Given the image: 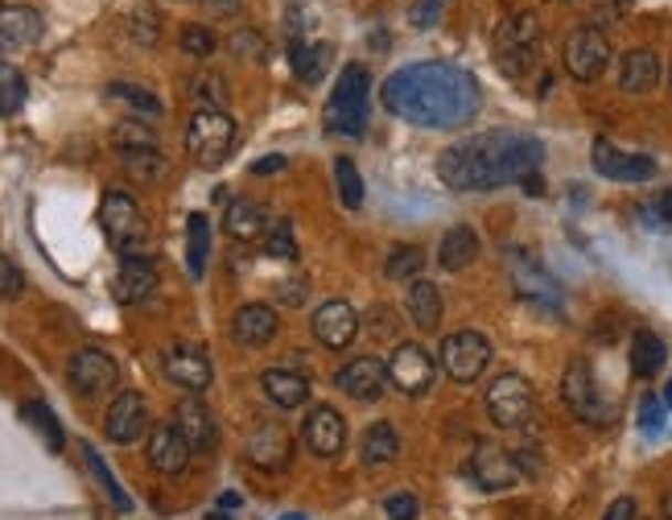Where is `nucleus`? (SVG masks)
<instances>
[{
	"label": "nucleus",
	"instance_id": "1",
	"mask_svg": "<svg viewBox=\"0 0 672 520\" xmlns=\"http://www.w3.org/2000/svg\"><path fill=\"white\" fill-rule=\"evenodd\" d=\"M479 83L462 66L413 63L384 79V108L417 128H462L479 116Z\"/></svg>",
	"mask_w": 672,
	"mask_h": 520
},
{
	"label": "nucleus",
	"instance_id": "2",
	"mask_svg": "<svg viewBox=\"0 0 672 520\" xmlns=\"http://www.w3.org/2000/svg\"><path fill=\"white\" fill-rule=\"evenodd\" d=\"M541 161H545V145L529 132H483V137H467L441 149L438 178L450 190L474 194V190L524 182L541 170Z\"/></svg>",
	"mask_w": 672,
	"mask_h": 520
},
{
	"label": "nucleus",
	"instance_id": "3",
	"mask_svg": "<svg viewBox=\"0 0 672 520\" xmlns=\"http://www.w3.org/2000/svg\"><path fill=\"white\" fill-rule=\"evenodd\" d=\"M367 99H372L367 66H346L339 83H334V92H330L327 112H322L327 132H334V137H360L363 125H367Z\"/></svg>",
	"mask_w": 672,
	"mask_h": 520
},
{
	"label": "nucleus",
	"instance_id": "4",
	"mask_svg": "<svg viewBox=\"0 0 672 520\" xmlns=\"http://www.w3.org/2000/svg\"><path fill=\"white\" fill-rule=\"evenodd\" d=\"M235 145V120L220 108H199L186 125V149L199 166H220Z\"/></svg>",
	"mask_w": 672,
	"mask_h": 520
},
{
	"label": "nucleus",
	"instance_id": "5",
	"mask_svg": "<svg viewBox=\"0 0 672 520\" xmlns=\"http://www.w3.org/2000/svg\"><path fill=\"white\" fill-rule=\"evenodd\" d=\"M487 413H491V422L500 429H520L532 422V413H536V393H532V384L520 372H503V376L491 380V389H487Z\"/></svg>",
	"mask_w": 672,
	"mask_h": 520
},
{
	"label": "nucleus",
	"instance_id": "6",
	"mask_svg": "<svg viewBox=\"0 0 672 520\" xmlns=\"http://www.w3.org/2000/svg\"><path fill=\"white\" fill-rule=\"evenodd\" d=\"M487 363H491V343H487V335L454 331L441 339V368H446V376L458 380V384L479 380Z\"/></svg>",
	"mask_w": 672,
	"mask_h": 520
},
{
	"label": "nucleus",
	"instance_id": "7",
	"mask_svg": "<svg viewBox=\"0 0 672 520\" xmlns=\"http://www.w3.org/2000/svg\"><path fill=\"white\" fill-rule=\"evenodd\" d=\"M536 42H541V25L532 13H512L495 30V54H500V66L508 75H520L532 66V54H536Z\"/></svg>",
	"mask_w": 672,
	"mask_h": 520
},
{
	"label": "nucleus",
	"instance_id": "8",
	"mask_svg": "<svg viewBox=\"0 0 672 520\" xmlns=\"http://www.w3.org/2000/svg\"><path fill=\"white\" fill-rule=\"evenodd\" d=\"M565 71L574 75L578 83H595L610 63V42L607 33L595 30V25H582L565 38Z\"/></svg>",
	"mask_w": 672,
	"mask_h": 520
},
{
	"label": "nucleus",
	"instance_id": "9",
	"mask_svg": "<svg viewBox=\"0 0 672 520\" xmlns=\"http://www.w3.org/2000/svg\"><path fill=\"white\" fill-rule=\"evenodd\" d=\"M99 223L108 240L120 248V253H137V244L145 240V215L141 206L128 199L125 190H108L104 203H99Z\"/></svg>",
	"mask_w": 672,
	"mask_h": 520
},
{
	"label": "nucleus",
	"instance_id": "10",
	"mask_svg": "<svg viewBox=\"0 0 672 520\" xmlns=\"http://www.w3.org/2000/svg\"><path fill=\"white\" fill-rule=\"evenodd\" d=\"M562 396L569 413L582 417V422H590V426H607V401L598 396V384H595V372H590V363L574 360L565 368V380H562Z\"/></svg>",
	"mask_w": 672,
	"mask_h": 520
},
{
	"label": "nucleus",
	"instance_id": "11",
	"mask_svg": "<svg viewBox=\"0 0 672 520\" xmlns=\"http://www.w3.org/2000/svg\"><path fill=\"white\" fill-rule=\"evenodd\" d=\"M66 380H71V389L83 396H99L116 389V380H120V368L111 360L108 351H99V347H78L71 363H66Z\"/></svg>",
	"mask_w": 672,
	"mask_h": 520
},
{
	"label": "nucleus",
	"instance_id": "12",
	"mask_svg": "<svg viewBox=\"0 0 672 520\" xmlns=\"http://www.w3.org/2000/svg\"><path fill=\"white\" fill-rule=\"evenodd\" d=\"M388 384L392 389H401L405 396H422L429 393V384H434V355L417 343H401L396 351L388 355Z\"/></svg>",
	"mask_w": 672,
	"mask_h": 520
},
{
	"label": "nucleus",
	"instance_id": "13",
	"mask_svg": "<svg viewBox=\"0 0 672 520\" xmlns=\"http://www.w3.org/2000/svg\"><path fill=\"white\" fill-rule=\"evenodd\" d=\"M470 479L483 491H508L520 484V458H512L495 442H479L470 455Z\"/></svg>",
	"mask_w": 672,
	"mask_h": 520
},
{
	"label": "nucleus",
	"instance_id": "14",
	"mask_svg": "<svg viewBox=\"0 0 672 520\" xmlns=\"http://www.w3.org/2000/svg\"><path fill=\"white\" fill-rule=\"evenodd\" d=\"M508 273H512V285H516L520 298L536 301V306H545V310H557V306H562V285L553 282L529 253H508Z\"/></svg>",
	"mask_w": 672,
	"mask_h": 520
},
{
	"label": "nucleus",
	"instance_id": "15",
	"mask_svg": "<svg viewBox=\"0 0 672 520\" xmlns=\"http://www.w3.org/2000/svg\"><path fill=\"white\" fill-rule=\"evenodd\" d=\"M301 442L310 446V455L334 458L346 446V422L334 405H313L301 422Z\"/></svg>",
	"mask_w": 672,
	"mask_h": 520
},
{
	"label": "nucleus",
	"instance_id": "16",
	"mask_svg": "<svg viewBox=\"0 0 672 520\" xmlns=\"http://www.w3.org/2000/svg\"><path fill=\"white\" fill-rule=\"evenodd\" d=\"M384 384H388V368L372 355H360V360L343 363L339 372H334V389L346 393L351 401H363V405H372L384 396Z\"/></svg>",
	"mask_w": 672,
	"mask_h": 520
},
{
	"label": "nucleus",
	"instance_id": "17",
	"mask_svg": "<svg viewBox=\"0 0 672 520\" xmlns=\"http://www.w3.org/2000/svg\"><path fill=\"white\" fill-rule=\"evenodd\" d=\"M313 339L330 351H343L351 347V339L360 335V315H355V306H346V301H327V306H318L313 310Z\"/></svg>",
	"mask_w": 672,
	"mask_h": 520
},
{
	"label": "nucleus",
	"instance_id": "18",
	"mask_svg": "<svg viewBox=\"0 0 672 520\" xmlns=\"http://www.w3.org/2000/svg\"><path fill=\"white\" fill-rule=\"evenodd\" d=\"M149 429V405H145L141 393H120L111 401L108 417H104V434L108 442L116 446H128V442H137Z\"/></svg>",
	"mask_w": 672,
	"mask_h": 520
},
{
	"label": "nucleus",
	"instance_id": "19",
	"mask_svg": "<svg viewBox=\"0 0 672 520\" xmlns=\"http://www.w3.org/2000/svg\"><path fill=\"white\" fill-rule=\"evenodd\" d=\"M153 289H157L153 256H145V253L120 256V273H116V285H111L116 301H120V306H137V301H145Z\"/></svg>",
	"mask_w": 672,
	"mask_h": 520
},
{
	"label": "nucleus",
	"instance_id": "20",
	"mask_svg": "<svg viewBox=\"0 0 672 520\" xmlns=\"http://www.w3.org/2000/svg\"><path fill=\"white\" fill-rule=\"evenodd\" d=\"M595 170L610 182H648L657 178V161L648 153H623L610 141H595Z\"/></svg>",
	"mask_w": 672,
	"mask_h": 520
},
{
	"label": "nucleus",
	"instance_id": "21",
	"mask_svg": "<svg viewBox=\"0 0 672 520\" xmlns=\"http://www.w3.org/2000/svg\"><path fill=\"white\" fill-rule=\"evenodd\" d=\"M161 368H166V376H170L178 389H186V393L211 389V360H206L199 347H170V351L161 355Z\"/></svg>",
	"mask_w": 672,
	"mask_h": 520
},
{
	"label": "nucleus",
	"instance_id": "22",
	"mask_svg": "<svg viewBox=\"0 0 672 520\" xmlns=\"http://www.w3.org/2000/svg\"><path fill=\"white\" fill-rule=\"evenodd\" d=\"M289 450H294V438L281 422H265V426L252 429L248 438V463L260 467V471H281L289 463Z\"/></svg>",
	"mask_w": 672,
	"mask_h": 520
},
{
	"label": "nucleus",
	"instance_id": "23",
	"mask_svg": "<svg viewBox=\"0 0 672 520\" xmlns=\"http://www.w3.org/2000/svg\"><path fill=\"white\" fill-rule=\"evenodd\" d=\"M173 426H178V434L190 442L194 455L215 446V417H211V410H206L199 396H186V401L173 405Z\"/></svg>",
	"mask_w": 672,
	"mask_h": 520
},
{
	"label": "nucleus",
	"instance_id": "24",
	"mask_svg": "<svg viewBox=\"0 0 672 520\" xmlns=\"http://www.w3.org/2000/svg\"><path fill=\"white\" fill-rule=\"evenodd\" d=\"M42 38V13L30 4H4L0 9V50H30Z\"/></svg>",
	"mask_w": 672,
	"mask_h": 520
},
{
	"label": "nucleus",
	"instance_id": "25",
	"mask_svg": "<svg viewBox=\"0 0 672 520\" xmlns=\"http://www.w3.org/2000/svg\"><path fill=\"white\" fill-rule=\"evenodd\" d=\"M190 442L178 434V426L173 422H161V426L153 429V438H149V463H153V471L161 475H182L190 463Z\"/></svg>",
	"mask_w": 672,
	"mask_h": 520
},
{
	"label": "nucleus",
	"instance_id": "26",
	"mask_svg": "<svg viewBox=\"0 0 672 520\" xmlns=\"http://www.w3.org/2000/svg\"><path fill=\"white\" fill-rule=\"evenodd\" d=\"M273 335H277V310H273V306H265V301H248V306L235 310L232 339L239 347H265Z\"/></svg>",
	"mask_w": 672,
	"mask_h": 520
},
{
	"label": "nucleus",
	"instance_id": "27",
	"mask_svg": "<svg viewBox=\"0 0 672 520\" xmlns=\"http://www.w3.org/2000/svg\"><path fill=\"white\" fill-rule=\"evenodd\" d=\"M260 389H265V396L277 410H298V405L310 401V380L294 372V368H268L260 376Z\"/></svg>",
	"mask_w": 672,
	"mask_h": 520
},
{
	"label": "nucleus",
	"instance_id": "28",
	"mask_svg": "<svg viewBox=\"0 0 672 520\" xmlns=\"http://www.w3.org/2000/svg\"><path fill=\"white\" fill-rule=\"evenodd\" d=\"M660 83V59L652 50H627L619 59V92L643 95Z\"/></svg>",
	"mask_w": 672,
	"mask_h": 520
},
{
	"label": "nucleus",
	"instance_id": "29",
	"mask_svg": "<svg viewBox=\"0 0 672 520\" xmlns=\"http://www.w3.org/2000/svg\"><path fill=\"white\" fill-rule=\"evenodd\" d=\"M223 232L239 244H252V240H260L268 232V215L260 203H252V199H232L227 211H223Z\"/></svg>",
	"mask_w": 672,
	"mask_h": 520
},
{
	"label": "nucleus",
	"instance_id": "30",
	"mask_svg": "<svg viewBox=\"0 0 672 520\" xmlns=\"http://www.w3.org/2000/svg\"><path fill=\"white\" fill-rule=\"evenodd\" d=\"M405 315L422 327V331H434L441 322V294H438V285L434 282H408L405 289Z\"/></svg>",
	"mask_w": 672,
	"mask_h": 520
},
{
	"label": "nucleus",
	"instance_id": "31",
	"mask_svg": "<svg viewBox=\"0 0 672 520\" xmlns=\"http://www.w3.org/2000/svg\"><path fill=\"white\" fill-rule=\"evenodd\" d=\"M474 256H479V236H474V227L458 223V227H450V232L441 236L438 261L446 273H462V268H470L474 265Z\"/></svg>",
	"mask_w": 672,
	"mask_h": 520
},
{
	"label": "nucleus",
	"instance_id": "32",
	"mask_svg": "<svg viewBox=\"0 0 672 520\" xmlns=\"http://www.w3.org/2000/svg\"><path fill=\"white\" fill-rule=\"evenodd\" d=\"M664 360H669L664 339L657 331H636V339H631V372L640 380H652L664 368Z\"/></svg>",
	"mask_w": 672,
	"mask_h": 520
},
{
	"label": "nucleus",
	"instance_id": "33",
	"mask_svg": "<svg viewBox=\"0 0 672 520\" xmlns=\"http://www.w3.org/2000/svg\"><path fill=\"white\" fill-rule=\"evenodd\" d=\"M360 455L367 467H384V463H392V458L401 455V434H396V426H392V422H375V426H367V434H363V442H360Z\"/></svg>",
	"mask_w": 672,
	"mask_h": 520
},
{
	"label": "nucleus",
	"instance_id": "34",
	"mask_svg": "<svg viewBox=\"0 0 672 520\" xmlns=\"http://www.w3.org/2000/svg\"><path fill=\"white\" fill-rule=\"evenodd\" d=\"M289 66H294V75H298L301 83H310V87H318L322 83V75H327L330 66V46L327 42H298V46H289Z\"/></svg>",
	"mask_w": 672,
	"mask_h": 520
},
{
	"label": "nucleus",
	"instance_id": "35",
	"mask_svg": "<svg viewBox=\"0 0 672 520\" xmlns=\"http://www.w3.org/2000/svg\"><path fill=\"white\" fill-rule=\"evenodd\" d=\"M108 99L125 104V108L132 112L137 120H157V116H161V99H157L149 87H141V83H111Z\"/></svg>",
	"mask_w": 672,
	"mask_h": 520
},
{
	"label": "nucleus",
	"instance_id": "36",
	"mask_svg": "<svg viewBox=\"0 0 672 520\" xmlns=\"http://www.w3.org/2000/svg\"><path fill=\"white\" fill-rule=\"evenodd\" d=\"M206 256H211V223L206 215H190L186 220V265H190V277H203L206 273Z\"/></svg>",
	"mask_w": 672,
	"mask_h": 520
},
{
	"label": "nucleus",
	"instance_id": "37",
	"mask_svg": "<svg viewBox=\"0 0 672 520\" xmlns=\"http://www.w3.org/2000/svg\"><path fill=\"white\" fill-rule=\"evenodd\" d=\"M21 422H30V429L46 442L50 450H63V442H66L63 426H58V417H54L42 401H25V405H21Z\"/></svg>",
	"mask_w": 672,
	"mask_h": 520
},
{
	"label": "nucleus",
	"instance_id": "38",
	"mask_svg": "<svg viewBox=\"0 0 672 520\" xmlns=\"http://www.w3.org/2000/svg\"><path fill=\"white\" fill-rule=\"evenodd\" d=\"M111 145H116L120 153H141V149H157V128L145 125V120H125V125H116V132H111Z\"/></svg>",
	"mask_w": 672,
	"mask_h": 520
},
{
	"label": "nucleus",
	"instance_id": "39",
	"mask_svg": "<svg viewBox=\"0 0 672 520\" xmlns=\"http://www.w3.org/2000/svg\"><path fill=\"white\" fill-rule=\"evenodd\" d=\"M25 75L13 63H0V116H17L25 108Z\"/></svg>",
	"mask_w": 672,
	"mask_h": 520
},
{
	"label": "nucleus",
	"instance_id": "40",
	"mask_svg": "<svg viewBox=\"0 0 672 520\" xmlns=\"http://www.w3.org/2000/svg\"><path fill=\"white\" fill-rule=\"evenodd\" d=\"M83 463H87V471L95 475V484H99V488H104V496H108L111 505L120 508V512H128V508H132V500H128V496H125V488H120V484H116V475H111L108 467H104V458L95 455L92 446H83Z\"/></svg>",
	"mask_w": 672,
	"mask_h": 520
},
{
	"label": "nucleus",
	"instance_id": "41",
	"mask_svg": "<svg viewBox=\"0 0 672 520\" xmlns=\"http://www.w3.org/2000/svg\"><path fill=\"white\" fill-rule=\"evenodd\" d=\"M422 265H425L422 248H413V244H401V248H392L384 273H388L392 282H417V277H422Z\"/></svg>",
	"mask_w": 672,
	"mask_h": 520
},
{
	"label": "nucleus",
	"instance_id": "42",
	"mask_svg": "<svg viewBox=\"0 0 672 520\" xmlns=\"http://www.w3.org/2000/svg\"><path fill=\"white\" fill-rule=\"evenodd\" d=\"M265 248L273 261H298V236H294V223L273 220L265 232Z\"/></svg>",
	"mask_w": 672,
	"mask_h": 520
},
{
	"label": "nucleus",
	"instance_id": "43",
	"mask_svg": "<svg viewBox=\"0 0 672 520\" xmlns=\"http://www.w3.org/2000/svg\"><path fill=\"white\" fill-rule=\"evenodd\" d=\"M194 99L203 104V108H220L227 112V79H223L220 71H203V75H194Z\"/></svg>",
	"mask_w": 672,
	"mask_h": 520
},
{
	"label": "nucleus",
	"instance_id": "44",
	"mask_svg": "<svg viewBox=\"0 0 672 520\" xmlns=\"http://www.w3.org/2000/svg\"><path fill=\"white\" fill-rule=\"evenodd\" d=\"M334 182H339V199H343V206H363V178L360 170H355V161L351 158H339L334 161Z\"/></svg>",
	"mask_w": 672,
	"mask_h": 520
},
{
	"label": "nucleus",
	"instance_id": "45",
	"mask_svg": "<svg viewBox=\"0 0 672 520\" xmlns=\"http://www.w3.org/2000/svg\"><path fill=\"white\" fill-rule=\"evenodd\" d=\"M227 50H232L235 59H252V63H265V54H268L265 38L256 30H235L232 38H227Z\"/></svg>",
	"mask_w": 672,
	"mask_h": 520
},
{
	"label": "nucleus",
	"instance_id": "46",
	"mask_svg": "<svg viewBox=\"0 0 672 520\" xmlns=\"http://www.w3.org/2000/svg\"><path fill=\"white\" fill-rule=\"evenodd\" d=\"M120 158H125V170L132 173V178H145V182L161 178V170H166V161H161V153H157V149H141V153H120Z\"/></svg>",
	"mask_w": 672,
	"mask_h": 520
},
{
	"label": "nucleus",
	"instance_id": "47",
	"mask_svg": "<svg viewBox=\"0 0 672 520\" xmlns=\"http://www.w3.org/2000/svg\"><path fill=\"white\" fill-rule=\"evenodd\" d=\"M182 50H186L190 59H211L215 54V33L206 30V25H186L182 30Z\"/></svg>",
	"mask_w": 672,
	"mask_h": 520
},
{
	"label": "nucleus",
	"instance_id": "48",
	"mask_svg": "<svg viewBox=\"0 0 672 520\" xmlns=\"http://www.w3.org/2000/svg\"><path fill=\"white\" fill-rule=\"evenodd\" d=\"M422 505H417V496H408V491H392L384 496V517L388 520H417Z\"/></svg>",
	"mask_w": 672,
	"mask_h": 520
},
{
	"label": "nucleus",
	"instance_id": "49",
	"mask_svg": "<svg viewBox=\"0 0 672 520\" xmlns=\"http://www.w3.org/2000/svg\"><path fill=\"white\" fill-rule=\"evenodd\" d=\"M21 285H25V277H21V268L9 261V256H0V301L4 298H17L21 294Z\"/></svg>",
	"mask_w": 672,
	"mask_h": 520
},
{
	"label": "nucleus",
	"instance_id": "50",
	"mask_svg": "<svg viewBox=\"0 0 672 520\" xmlns=\"http://www.w3.org/2000/svg\"><path fill=\"white\" fill-rule=\"evenodd\" d=\"M132 38H137V42H157V13L137 9V13H132Z\"/></svg>",
	"mask_w": 672,
	"mask_h": 520
},
{
	"label": "nucleus",
	"instance_id": "51",
	"mask_svg": "<svg viewBox=\"0 0 672 520\" xmlns=\"http://www.w3.org/2000/svg\"><path fill=\"white\" fill-rule=\"evenodd\" d=\"M438 13H441V0H417V4H413V25H417V30H429V25L438 21Z\"/></svg>",
	"mask_w": 672,
	"mask_h": 520
},
{
	"label": "nucleus",
	"instance_id": "52",
	"mask_svg": "<svg viewBox=\"0 0 672 520\" xmlns=\"http://www.w3.org/2000/svg\"><path fill=\"white\" fill-rule=\"evenodd\" d=\"M602 520H636V500H631V496H619V500L602 512Z\"/></svg>",
	"mask_w": 672,
	"mask_h": 520
},
{
	"label": "nucleus",
	"instance_id": "53",
	"mask_svg": "<svg viewBox=\"0 0 672 520\" xmlns=\"http://www.w3.org/2000/svg\"><path fill=\"white\" fill-rule=\"evenodd\" d=\"M285 166H289V158H281V153H268L265 161H256V166H252V173H256V178H268V173H281Z\"/></svg>",
	"mask_w": 672,
	"mask_h": 520
},
{
	"label": "nucleus",
	"instance_id": "54",
	"mask_svg": "<svg viewBox=\"0 0 672 520\" xmlns=\"http://www.w3.org/2000/svg\"><path fill=\"white\" fill-rule=\"evenodd\" d=\"M199 4H203V9H206L211 17H227V13H235V9L244 4V0H199Z\"/></svg>",
	"mask_w": 672,
	"mask_h": 520
},
{
	"label": "nucleus",
	"instance_id": "55",
	"mask_svg": "<svg viewBox=\"0 0 672 520\" xmlns=\"http://www.w3.org/2000/svg\"><path fill=\"white\" fill-rule=\"evenodd\" d=\"M392 331H396V318H392V310H375L372 335H392Z\"/></svg>",
	"mask_w": 672,
	"mask_h": 520
},
{
	"label": "nucleus",
	"instance_id": "56",
	"mask_svg": "<svg viewBox=\"0 0 672 520\" xmlns=\"http://www.w3.org/2000/svg\"><path fill=\"white\" fill-rule=\"evenodd\" d=\"M643 426L648 429H657V417H660V401H643Z\"/></svg>",
	"mask_w": 672,
	"mask_h": 520
},
{
	"label": "nucleus",
	"instance_id": "57",
	"mask_svg": "<svg viewBox=\"0 0 672 520\" xmlns=\"http://www.w3.org/2000/svg\"><path fill=\"white\" fill-rule=\"evenodd\" d=\"M657 211H660V220H664V223H672V190H660Z\"/></svg>",
	"mask_w": 672,
	"mask_h": 520
},
{
	"label": "nucleus",
	"instance_id": "58",
	"mask_svg": "<svg viewBox=\"0 0 672 520\" xmlns=\"http://www.w3.org/2000/svg\"><path fill=\"white\" fill-rule=\"evenodd\" d=\"M664 520H672V491L664 496Z\"/></svg>",
	"mask_w": 672,
	"mask_h": 520
},
{
	"label": "nucleus",
	"instance_id": "59",
	"mask_svg": "<svg viewBox=\"0 0 672 520\" xmlns=\"http://www.w3.org/2000/svg\"><path fill=\"white\" fill-rule=\"evenodd\" d=\"M206 520H232V517H227V512H211Z\"/></svg>",
	"mask_w": 672,
	"mask_h": 520
},
{
	"label": "nucleus",
	"instance_id": "60",
	"mask_svg": "<svg viewBox=\"0 0 672 520\" xmlns=\"http://www.w3.org/2000/svg\"><path fill=\"white\" fill-rule=\"evenodd\" d=\"M664 405H672V380H669V389H664Z\"/></svg>",
	"mask_w": 672,
	"mask_h": 520
}]
</instances>
